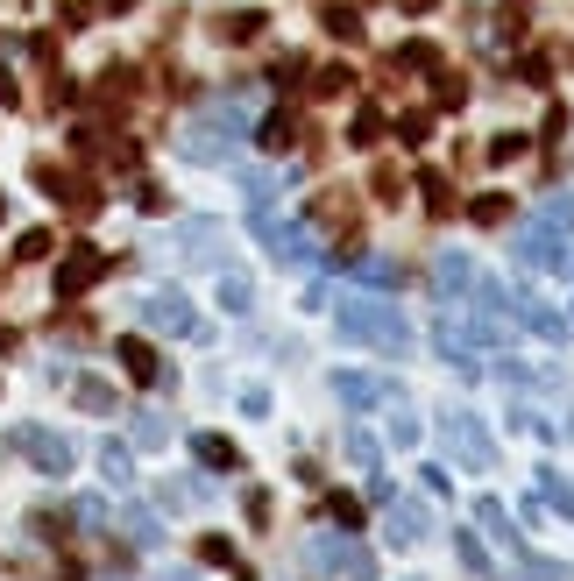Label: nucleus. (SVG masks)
I'll return each instance as SVG.
<instances>
[{
    "instance_id": "nucleus-1",
    "label": "nucleus",
    "mask_w": 574,
    "mask_h": 581,
    "mask_svg": "<svg viewBox=\"0 0 574 581\" xmlns=\"http://www.w3.org/2000/svg\"><path fill=\"white\" fill-rule=\"evenodd\" d=\"M178 149H185L192 163H234V149H241V100L199 107V114L185 121V135H178Z\"/></svg>"
},
{
    "instance_id": "nucleus-2",
    "label": "nucleus",
    "mask_w": 574,
    "mask_h": 581,
    "mask_svg": "<svg viewBox=\"0 0 574 581\" xmlns=\"http://www.w3.org/2000/svg\"><path fill=\"white\" fill-rule=\"evenodd\" d=\"M341 334H355V341H369V348H383V355H404V348H412L404 312L383 305V298H348V305H341Z\"/></svg>"
},
{
    "instance_id": "nucleus-3",
    "label": "nucleus",
    "mask_w": 574,
    "mask_h": 581,
    "mask_svg": "<svg viewBox=\"0 0 574 581\" xmlns=\"http://www.w3.org/2000/svg\"><path fill=\"white\" fill-rule=\"evenodd\" d=\"M518 263H525V270H560V263H567V227H560L553 213H539V220L518 227Z\"/></svg>"
},
{
    "instance_id": "nucleus-4",
    "label": "nucleus",
    "mask_w": 574,
    "mask_h": 581,
    "mask_svg": "<svg viewBox=\"0 0 574 581\" xmlns=\"http://www.w3.org/2000/svg\"><path fill=\"white\" fill-rule=\"evenodd\" d=\"M256 234H263V248H270L277 263H312V234L305 227H291L277 213H256Z\"/></svg>"
},
{
    "instance_id": "nucleus-5",
    "label": "nucleus",
    "mask_w": 574,
    "mask_h": 581,
    "mask_svg": "<svg viewBox=\"0 0 574 581\" xmlns=\"http://www.w3.org/2000/svg\"><path fill=\"white\" fill-rule=\"evenodd\" d=\"M440 433H447V447H454L468 468H489V433L468 419V411H447V419H440Z\"/></svg>"
},
{
    "instance_id": "nucleus-6",
    "label": "nucleus",
    "mask_w": 574,
    "mask_h": 581,
    "mask_svg": "<svg viewBox=\"0 0 574 581\" xmlns=\"http://www.w3.org/2000/svg\"><path fill=\"white\" fill-rule=\"evenodd\" d=\"M15 447H22V454H29L43 475H71V440H64V433H43V426H29Z\"/></svg>"
},
{
    "instance_id": "nucleus-7",
    "label": "nucleus",
    "mask_w": 574,
    "mask_h": 581,
    "mask_svg": "<svg viewBox=\"0 0 574 581\" xmlns=\"http://www.w3.org/2000/svg\"><path fill=\"white\" fill-rule=\"evenodd\" d=\"M461 291H475V263L461 256V248H447V256L433 263V298H440V305H454Z\"/></svg>"
},
{
    "instance_id": "nucleus-8",
    "label": "nucleus",
    "mask_w": 574,
    "mask_h": 581,
    "mask_svg": "<svg viewBox=\"0 0 574 581\" xmlns=\"http://www.w3.org/2000/svg\"><path fill=\"white\" fill-rule=\"evenodd\" d=\"M142 319L156 326V334H192V305H185L178 291H149V305H142Z\"/></svg>"
},
{
    "instance_id": "nucleus-9",
    "label": "nucleus",
    "mask_w": 574,
    "mask_h": 581,
    "mask_svg": "<svg viewBox=\"0 0 574 581\" xmlns=\"http://www.w3.org/2000/svg\"><path fill=\"white\" fill-rule=\"evenodd\" d=\"M178 241H185V256H192V263H220V220H185Z\"/></svg>"
},
{
    "instance_id": "nucleus-10",
    "label": "nucleus",
    "mask_w": 574,
    "mask_h": 581,
    "mask_svg": "<svg viewBox=\"0 0 574 581\" xmlns=\"http://www.w3.org/2000/svg\"><path fill=\"white\" fill-rule=\"evenodd\" d=\"M93 277H100V256H71V263L57 270V291H64V298H78V291H86Z\"/></svg>"
},
{
    "instance_id": "nucleus-11",
    "label": "nucleus",
    "mask_w": 574,
    "mask_h": 581,
    "mask_svg": "<svg viewBox=\"0 0 574 581\" xmlns=\"http://www.w3.org/2000/svg\"><path fill=\"white\" fill-rule=\"evenodd\" d=\"M256 142H263V149H291V142H298V114H291V107H277V114L263 121V135H256Z\"/></svg>"
},
{
    "instance_id": "nucleus-12",
    "label": "nucleus",
    "mask_w": 574,
    "mask_h": 581,
    "mask_svg": "<svg viewBox=\"0 0 574 581\" xmlns=\"http://www.w3.org/2000/svg\"><path fill=\"white\" fill-rule=\"evenodd\" d=\"M532 29V0H504V8H497V36L511 43V36H525Z\"/></svg>"
},
{
    "instance_id": "nucleus-13",
    "label": "nucleus",
    "mask_w": 574,
    "mask_h": 581,
    "mask_svg": "<svg viewBox=\"0 0 574 581\" xmlns=\"http://www.w3.org/2000/svg\"><path fill=\"white\" fill-rule=\"evenodd\" d=\"M348 142H355V149H376V142H383V114H376V107H362V114H355V128H348Z\"/></svg>"
},
{
    "instance_id": "nucleus-14",
    "label": "nucleus",
    "mask_w": 574,
    "mask_h": 581,
    "mask_svg": "<svg viewBox=\"0 0 574 581\" xmlns=\"http://www.w3.org/2000/svg\"><path fill=\"white\" fill-rule=\"evenodd\" d=\"M419 192H426L433 220H447V213H454V192H447V178H440V171H426V178H419Z\"/></svg>"
},
{
    "instance_id": "nucleus-15",
    "label": "nucleus",
    "mask_w": 574,
    "mask_h": 581,
    "mask_svg": "<svg viewBox=\"0 0 574 581\" xmlns=\"http://www.w3.org/2000/svg\"><path fill=\"white\" fill-rule=\"evenodd\" d=\"M263 22H270V15H256V8H249V15H227L220 36H227V43H249V36H263Z\"/></svg>"
},
{
    "instance_id": "nucleus-16",
    "label": "nucleus",
    "mask_w": 574,
    "mask_h": 581,
    "mask_svg": "<svg viewBox=\"0 0 574 581\" xmlns=\"http://www.w3.org/2000/svg\"><path fill=\"white\" fill-rule=\"evenodd\" d=\"M121 362H128V376H156V355H149V341H121Z\"/></svg>"
},
{
    "instance_id": "nucleus-17",
    "label": "nucleus",
    "mask_w": 574,
    "mask_h": 581,
    "mask_svg": "<svg viewBox=\"0 0 574 581\" xmlns=\"http://www.w3.org/2000/svg\"><path fill=\"white\" fill-rule=\"evenodd\" d=\"M312 86H319V100H334V93H348V86H355V71H348V64H326Z\"/></svg>"
},
{
    "instance_id": "nucleus-18",
    "label": "nucleus",
    "mask_w": 574,
    "mask_h": 581,
    "mask_svg": "<svg viewBox=\"0 0 574 581\" xmlns=\"http://www.w3.org/2000/svg\"><path fill=\"white\" fill-rule=\"evenodd\" d=\"M319 22H326V29H334L341 43H355V36H362V15H355V8H326Z\"/></svg>"
},
{
    "instance_id": "nucleus-19",
    "label": "nucleus",
    "mask_w": 574,
    "mask_h": 581,
    "mask_svg": "<svg viewBox=\"0 0 574 581\" xmlns=\"http://www.w3.org/2000/svg\"><path fill=\"white\" fill-rule=\"evenodd\" d=\"M334 390H341L348 404H376V397H383V383H369V376H341Z\"/></svg>"
},
{
    "instance_id": "nucleus-20",
    "label": "nucleus",
    "mask_w": 574,
    "mask_h": 581,
    "mask_svg": "<svg viewBox=\"0 0 574 581\" xmlns=\"http://www.w3.org/2000/svg\"><path fill=\"white\" fill-rule=\"evenodd\" d=\"M404 142H433V107H412V114H404Z\"/></svg>"
},
{
    "instance_id": "nucleus-21",
    "label": "nucleus",
    "mask_w": 574,
    "mask_h": 581,
    "mask_svg": "<svg viewBox=\"0 0 574 581\" xmlns=\"http://www.w3.org/2000/svg\"><path fill=\"white\" fill-rule=\"evenodd\" d=\"M78 404H86V411H114V390L86 376V383H78Z\"/></svg>"
},
{
    "instance_id": "nucleus-22",
    "label": "nucleus",
    "mask_w": 574,
    "mask_h": 581,
    "mask_svg": "<svg viewBox=\"0 0 574 581\" xmlns=\"http://www.w3.org/2000/svg\"><path fill=\"white\" fill-rule=\"evenodd\" d=\"M355 277H362V284H390V277H397V270H390V263H383V256H355Z\"/></svg>"
},
{
    "instance_id": "nucleus-23",
    "label": "nucleus",
    "mask_w": 574,
    "mask_h": 581,
    "mask_svg": "<svg viewBox=\"0 0 574 581\" xmlns=\"http://www.w3.org/2000/svg\"><path fill=\"white\" fill-rule=\"evenodd\" d=\"M199 461H213V468H234V447H227V440H213V433H199Z\"/></svg>"
},
{
    "instance_id": "nucleus-24",
    "label": "nucleus",
    "mask_w": 574,
    "mask_h": 581,
    "mask_svg": "<svg viewBox=\"0 0 574 581\" xmlns=\"http://www.w3.org/2000/svg\"><path fill=\"white\" fill-rule=\"evenodd\" d=\"M397 64H404V71H433V43H404Z\"/></svg>"
},
{
    "instance_id": "nucleus-25",
    "label": "nucleus",
    "mask_w": 574,
    "mask_h": 581,
    "mask_svg": "<svg viewBox=\"0 0 574 581\" xmlns=\"http://www.w3.org/2000/svg\"><path fill=\"white\" fill-rule=\"evenodd\" d=\"M525 156V135H497V142H489V163H518Z\"/></svg>"
},
{
    "instance_id": "nucleus-26",
    "label": "nucleus",
    "mask_w": 574,
    "mask_h": 581,
    "mask_svg": "<svg viewBox=\"0 0 574 581\" xmlns=\"http://www.w3.org/2000/svg\"><path fill=\"white\" fill-rule=\"evenodd\" d=\"M100 468H107L114 482H128V447H114V440H107V447H100Z\"/></svg>"
},
{
    "instance_id": "nucleus-27",
    "label": "nucleus",
    "mask_w": 574,
    "mask_h": 581,
    "mask_svg": "<svg viewBox=\"0 0 574 581\" xmlns=\"http://www.w3.org/2000/svg\"><path fill=\"white\" fill-rule=\"evenodd\" d=\"M468 220H482V227L504 220V199H497V192H489V199H468Z\"/></svg>"
},
{
    "instance_id": "nucleus-28",
    "label": "nucleus",
    "mask_w": 574,
    "mask_h": 581,
    "mask_svg": "<svg viewBox=\"0 0 574 581\" xmlns=\"http://www.w3.org/2000/svg\"><path fill=\"white\" fill-rule=\"evenodd\" d=\"M525 319H532V326H539V334H546V341H560V334H567V319H553V312H546V305H532V312H525Z\"/></svg>"
},
{
    "instance_id": "nucleus-29",
    "label": "nucleus",
    "mask_w": 574,
    "mask_h": 581,
    "mask_svg": "<svg viewBox=\"0 0 574 581\" xmlns=\"http://www.w3.org/2000/svg\"><path fill=\"white\" fill-rule=\"evenodd\" d=\"M390 539H419V511H390Z\"/></svg>"
},
{
    "instance_id": "nucleus-30",
    "label": "nucleus",
    "mask_w": 574,
    "mask_h": 581,
    "mask_svg": "<svg viewBox=\"0 0 574 581\" xmlns=\"http://www.w3.org/2000/svg\"><path fill=\"white\" fill-rule=\"evenodd\" d=\"M440 107L454 114V107H468V86H461V78H447V86H440Z\"/></svg>"
},
{
    "instance_id": "nucleus-31",
    "label": "nucleus",
    "mask_w": 574,
    "mask_h": 581,
    "mask_svg": "<svg viewBox=\"0 0 574 581\" xmlns=\"http://www.w3.org/2000/svg\"><path fill=\"white\" fill-rule=\"evenodd\" d=\"M397 185H404V178H397L390 163H383V171H376V185H369V192H376V199H397Z\"/></svg>"
},
{
    "instance_id": "nucleus-32",
    "label": "nucleus",
    "mask_w": 574,
    "mask_h": 581,
    "mask_svg": "<svg viewBox=\"0 0 574 581\" xmlns=\"http://www.w3.org/2000/svg\"><path fill=\"white\" fill-rule=\"evenodd\" d=\"M397 8H404V15H433V8H440V0H397Z\"/></svg>"
},
{
    "instance_id": "nucleus-33",
    "label": "nucleus",
    "mask_w": 574,
    "mask_h": 581,
    "mask_svg": "<svg viewBox=\"0 0 574 581\" xmlns=\"http://www.w3.org/2000/svg\"><path fill=\"white\" fill-rule=\"evenodd\" d=\"M0 220H8V199H0Z\"/></svg>"
}]
</instances>
